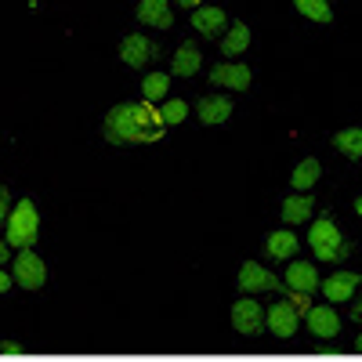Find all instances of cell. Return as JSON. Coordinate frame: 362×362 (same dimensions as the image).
<instances>
[{"label":"cell","instance_id":"cell-1","mask_svg":"<svg viewBox=\"0 0 362 362\" xmlns=\"http://www.w3.org/2000/svg\"><path fill=\"white\" fill-rule=\"evenodd\" d=\"M167 134L160 109L148 102H119L105 112V141L112 145H145Z\"/></svg>","mask_w":362,"mask_h":362},{"label":"cell","instance_id":"cell-2","mask_svg":"<svg viewBox=\"0 0 362 362\" xmlns=\"http://www.w3.org/2000/svg\"><path fill=\"white\" fill-rule=\"evenodd\" d=\"M40 235V210L33 199H18L4 221V243L18 250H33Z\"/></svg>","mask_w":362,"mask_h":362},{"label":"cell","instance_id":"cell-3","mask_svg":"<svg viewBox=\"0 0 362 362\" xmlns=\"http://www.w3.org/2000/svg\"><path fill=\"white\" fill-rule=\"evenodd\" d=\"M308 247H312V254L319 257V261H329V264H337V261H344L355 247L348 243V239L341 235V228L329 221V218H319V221H312V228H308Z\"/></svg>","mask_w":362,"mask_h":362},{"label":"cell","instance_id":"cell-4","mask_svg":"<svg viewBox=\"0 0 362 362\" xmlns=\"http://www.w3.org/2000/svg\"><path fill=\"white\" fill-rule=\"evenodd\" d=\"M11 279H15V286H22V290H40V286L47 283V264H44L40 254H33V250H18L15 261H11Z\"/></svg>","mask_w":362,"mask_h":362},{"label":"cell","instance_id":"cell-5","mask_svg":"<svg viewBox=\"0 0 362 362\" xmlns=\"http://www.w3.org/2000/svg\"><path fill=\"white\" fill-rule=\"evenodd\" d=\"M232 329L239 337H257L264 329V308L257 297H239L232 305Z\"/></svg>","mask_w":362,"mask_h":362},{"label":"cell","instance_id":"cell-6","mask_svg":"<svg viewBox=\"0 0 362 362\" xmlns=\"http://www.w3.org/2000/svg\"><path fill=\"white\" fill-rule=\"evenodd\" d=\"M156 58H160V47L145 33H127L124 44H119V62L131 66V69H145V66H153Z\"/></svg>","mask_w":362,"mask_h":362},{"label":"cell","instance_id":"cell-7","mask_svg":"<svg viewBox=\"0 0 362 362\" xmlns=\"http://www.w3.org/2000/svg\"><path fill=\"white\" fill-rule=\"evenodd\" d=\"M358 286H362V276L358 272H334V276H326L322 283H319V293L326 297V305H348V300L358 293Z\"/></svg>","mask_w":362,"mask_h":362},{"label":"cell","instance_id":"cell-8","mask_svg":"<svg viewBox=\"0 0 362 362\" xmlns=\"http://www.w3.org/2000/svg\"><path fill=\"white\" fill-rule=\"evenodd\" d=\"M297 326H300V312L290 305V300H276V305L264 312V329L279 341H290L297 334Z\"/></svg>","mask_w":362,"mask_h":362},{"label":"cell","instance_id":"cell-9","mask_svg":"<svg viewBox=\"0 0 362 362\" xmlns=\"http://www.w3.org/2000/svg\"><path fill=\"white\" fill-rule=\"evenodd\" d=\"M283 279H276L264 264L257 261H247L243 268H239V290H243V297H254V293H268V290H279Z\"/></svg>","mask_w":362,"mask_h":362},{"label":"cell","instance_id":"cell-10","mask_svg":"<svg viewBox=\"0 0 362 362\" xmlns=\"http://www.w3.org/2000/svg\"><path fill=\"white\" fill-rule=\"evenodd\" d=\"M305 326H308V334H315L319 341H334L341 334V315L334 312V305H312L305 312Z\"/></svg>","mask_w":362,"mask_h":362},{"label":"cell","instance_id":"cell-11","mask_svg":"<svg viewBox=\"0 0 362 362\" xmlns=\"http://www.w3.org/2000/svg\"><path fill=\"white\" fill-rule=\"evenodd\" d=\"M283 286L290 293H308L312 297L319 290V268L312 261H290L286 276H283Z\"/></svg>","mask_w":362,"mask_h":362},{"label":"cell","instance_id":"cell-12","mask_svg":"<svg viewBox=\"0 0 362 362\" xmlns=\"http://www.w3.org/2000/svg\"><path fill=\"white\" fill-rule=\"evenodd\" d=\"M210 83H218V87H228V90H247L250 87V66L243 62H218V66H210Z\"/></svg>","mask_w":362,"mask_h":362},{"label":"cell","instance_id":"cell-13","mask_svg":"<svg viewBox=\"0 0 362 362\" xmlns=\"http://www.w3.org/2000/svg\"><path fill=\"white\" fill-rule=\"evenodd\" d=\"M192 29H196V33H203L206 40H221L225 29H228V15H225L221 8L203 4V8L192 11Z\"/></svg>","mask_w":362,"mask_h":362},{"label":"cell","instance_id":"cell-14","mask_svg":"<svg viewBox=\"0 0 362 362\" xmlns=\"http://www.w3.org/2000/svg\"><path fill=\"white\" fill-rule=\"evenodd\" d=\"M232 98H225V95H206V98H199V105H196V112H199V124H206V127H218V124H225V119L232 116Z\"/></svg>","mask_w":362,"mask_h":362},{"label":"cell","instance_id":"cell-15","mask_svg":"<svg viewBox=\"0 0 362 362\" xmlns=\"http://www.w3.org/2000/svg\"><path fill=\"white\" fill-rule=\"evenodd\" d=\"M138 18L153 29H170L174 25V11H170V0H141L138 4Z\"/></svg>","mask_w":362,"mask_h":362},{"label":"cell","instance_id":"cell-16","mask_svg":"<svg viewBox=\"0 0 362 362\" xmlns=\"http://www.w3.org/2000/svg\"><path fill=\"white\" fill-rule=\"evenodd\" d=\"M203 69V54H199V44H192V40H185L177 51H174V66H170V73L174 76H196Z\"/></svg>","mask_w":362,"mask_h":362},{"label":"cell","instance_id":"cell-17","mask_svg":"<svg viewBox=\"0 0 362 362\" xmlns=\"http://www.w3.org/2000/svg\"><path fill=\"white\" fill-rule=\"evenodd\" d=\"M264 250H268V257H276V261H293V254L300 250V239L290 228H279V232H272L264 239Z\"/></svg>","mask_w":362,"mask_h":362},{"label":"cell","instance_id":"cell-18","mask_svg":"<svg viewBox=\"0 0 362 362\" xmlns=\"http://www.w3.org/2000/svg\"><path fill=\"white\" fill-rule=\"evenodd\" d=\"M218 47H221V54L232 62L235 54H243V51L250 47V25H247V22H232V25L225 29V37H221Z\"/></svg>","mask_w":362,"mask_h":362},{"label":"cell","instance_id":"cell-19","mask_svg":"<svg viewBox=\"0 0 362 362\" xmlns=\"http://www.w3.org/2000/svg\"><path fill=\"white\" fill-rule=\"evenodd\" d=\"M167 95H170V73H145V80H141V102L160 109L167 102Z\"/></svg>","mask_w":362,"mask_h":362},{"label":"cell","instance_id":"cell-20","mask_svg":"<svg viewBox=\"0 0 362 362\" xmlns=\"http://www.w3.org/2000/svg\"><path fill=\"white\" fill-rule=\"evenodd\" d=\"M315 210V199L308 192H297V196H286L283 199V221L286 225H305Z\"/></svg>","mask_w":362,"mask_h":362},{"label":"cell","instance_id":"cell-21","mask_svg":"<svg viewBox=\"0 0 362 362\" xmlns=\"http://www.w3.org/2000/svg\"><path fill=\"white\" fill-rule=\"evenodd\" d=\"M319 177H322V163H319L315 156H308V160H300V163L293 167V174H290V189L308 192V189L319 185Z\"/></svg>","mask_w":362,"mask_h":362},{"label":"cell","instance_id":"cell-22","mask_svg":"<svg viewBox=\"0 0 362 362\" xmlns=\"http://www.w3.org/2000/svg\"><path fill=\"white\" fill-rule=\"evenodd\" d=\"M334 148L348 160H362V127H348L334 134Z\"/></svg>","mask_w":362,"mask_h":362},{"label":"cell","instance_id":"cell-23","mask_svg":"<svg viewBox=\"0 0 362 362\" xmlns=\"http://www.w3.org/2000/svg\"><path fill=\"white\" fill-rule=\"evenodd\" d=\"M293 8H297L300 15H305V18L319 22V25L334 22V11H329V0H293Z\"/></svg>","mask_w":362,"mask_h":362},{"label":"cell","instance_id":"cell-24","mask_svg":"<svg viewBox=\"0 0 362 362\" xmlns=\"http://www.w3.org/2000/svg\"><path fill=\"white\" fill-rule=\"evenodd\" d=\"M160 119H163V127H177V124H185L189 119V102H181V98H167L160 105Z\"/></svg>","mask_w":362,"mask_h":362},{"label":"cell","instance_id":"cell-25","mask_svg":"<svg viewBox=\"0 0 362 362\" xmlns=\"http://www.w3.org/2000/svg\"><path fill=\"white\" fill-rule=\"evenodd\" d=\"M11 189L4 185V181H0V221H8V214H11Z\"/></svg>","mask_w":362,"mask_h":362},{"label":"cell","instance_id":"cell-26","mask_svg":"<svg viewBox=\"0 0 362 362\" xmlns=\"http://www.w3.org/2000/svg\"><path fill=\"white\" fill-rule=\"evenodd\" d=\"M290 305H293L300 315H305V312L312 308V300H308V293H290Z\"/></svg>","mask_w":362,"mask_h":362},{"label":"cell","instance_id":"cell-27","mask_svg":"<svg viewBox=\"0 0 362 362\" xmlns=\"http://www.w3.org/2000/svg\"><path fill=\"white\" fill-rule=\"evenodd\" d=\"M15 286V279H11V272H4V268H0V293H8Z\"/></svg>","mask_w":362,"mask_h":362},{"label":"cell","instance_id":"cell-28","mask_svg":"<svg viewBox=\"0 0 362 362\" xmlns=\"http://www.w3.org/2000/svg\"><path fill=\"white\" fill-rule=\"evenodd\" d=\"M0 351H4V355H18L22 344H18V341H0Z\"/></svg>","mask_w":362,"mask_h":362},{"label":"cell","instance_id":"cell-29","mask_svg":"<svg viewBox=\"0 0 362 362\" xmlns=\"http://www.w3.org/2000/svg\"><path fill=\"white\" fill-rule=\"evenodd\" d=\"M174 4H177V8H185V11H196V8L206 4V0H174Z\"/></svg>","mask_w":362,"mask_h":362},{"label":"cell","instance_id":"cell-30","mask_svg":"<svg viewBox=\"0 0 362 362\" xmlns=\"http://www.w3.org/2000/svg\"><path fill=\"white\" fill-rule=\"evenodd\" d=\"M8 257H11V247L4 243V239H0V268H4V261H8Z\"/></svg>","mask_w":362,"mask_h":362},{"label":"cell","instance_id":"cell-31","mask_svg":"<svg viewBox=\"0 0 362 362\" xmlns=\"http://www.w3.org/2000/svg\"><path fill=\"white\" fill-rule=\"evenodd\" d=\"M351 319H362V297L355 300V308H351Z\"/></svg>","mask_w":362,"mask_h":362},{"label":"cell","instance_id":"cell-32","mask_svg":"<svg viewBox=\"0 0 362 362\" xmlns=\"http://www.w3.org/2000/svg\"><path fill=\"white\" fill-rule=\"evenodd\" d=\"M355 214H358V218H362V196H358V199H355Z\"/></svg>","mask_w":362,"mask_h":362},{"label":"cell","instance_id":"cell-33","mask_svg":"<svg viewBox=\"0 0 362 362\" xmlns=\"http://www.w3.org/2000/svg\"><path fill=\"white\" fill-rule=\"evenodd\" d=\"M355 351H362V337H355Z\"/></svg>","mask_w":362,"mask_h":362}]
</instances>
